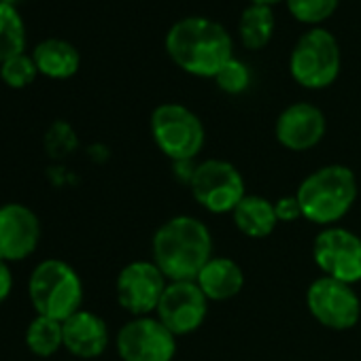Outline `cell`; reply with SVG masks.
<instances>
[{
    "mask_svg": "<svg viewBox=\"0 0 361 361\" xmlns=\"http://www.w3.org/2000/svg\"><path fill=\"white\" fill-rule=\"evenodd\" d=\"M151 255L168 281H196L213 257L211 230L192 215L170 217L155 230Z\"/></svg>",
    "mask_w": 361,
    "mask_h": 361,
    "instance_id": "obj_1",
    "label": "cell"
},
{
    "mask_svg": "<svg viewBox=\"0 0 361 361\" xmlns=\"http://www.w3.org/2000/svg\"><path fill=\"white\" fill-rule=\"evenodd\" d=\"M166 54L180 71L211 79L234 58L228 30L207 18L176 22L166 35Z\"/></svg>",
    "mask_w": 361,
    "mask_h": 361,
    "instance_id": "obj_2",
    "label": "cell"
},
{
    "mask_svg": "<svg viewBox=\"0 0 361 361\" xmlns=\"http://www.w3.org/2000/svg\"><path fill=\"white\" fill-rule=\"evenodd\" d=\"M304 219L329 228L344 219L357 200V178L348 166L329 164L310 172L295 192Z\"/></svg>",
    "mask_w": 361,
    "mask_h": 361,
    "instance_id": "obj_3",
    "label": "cell"
},
{
    "mask_svg": "<svg viewBox=\"0 0 361 361\" xmlns=\"http://www.w3.org/2000/svg\"><path fill=\"white\" fill-rule=\"evenodd\" d=\"M28 298L37 314L64 323L81 310L83 281L71 264L49 257L35 266L28 279Z\"/></svg>",
    "mask_w": 361,
    "mask_h": 361,
    "instance_id": "obj_4",
    "label": "cell"
},
{
    "mask_svg": "<svg viewBox=\"0 0 361 361\" xmlns=\"http://www.w3.org/2000/svg\"><path fill=\"white\" fill-rule=\"evenodd\" d=\"M151 136L157 149L172 159L192 161L200 155L207 134L200 117L183 104L166 102L151 113Z\"/></svg>",
    "mask_w": 361,
    "mask_h": 361,
    "instance_id": "obj_5",
    "label": "cell"
},
{
    "mask_svg": "<svg viewBox=\"0 0 361 361\" xmlns=\"http://www.w3.org/2000/svg\"><path fill=\"white\" fill-rule=\"evenodd\" d=\"M289 71L295 83L306 90L329 87L340 73V47L336 37L323 28L304 32L291 51Z\"/></svg>",
    "mask_w": 361,
    "mask_h": 361,
    "instance_id": "obj_6",
    "label": "cell"
},
{
    "mask_svg": "<svg viewBox=\"0 0 361 361\" xmlns=\"http://www.w3.org/2000/svg\"><path fill=\"white\" fill-rule=\"evenodd\" d=\"M190 190L194 200L213 215L234 213L245 194L240 170L226 159H207L194 168Z\"/></svg>",
    "mask_w": 361,
    "mask_h": 361,
    "instance_id": "obj_7",
    "label": "cell"
},
{
    "mask_svg": "<svg viewBox=\"0 0 361 361\" xmlns=\"http://www.w3.org/2000/svg\"><path fill=\"white\" fill-rule=\"evenodd\" d=\"M306 306L317 323L334 331L353 329L361 317V300L353 285L319 276L306 289Z\"/></svg>",
    "mask_w": 361,
    "mask_h": 361,
    "instance_id": "obj_8",
    "label": "cell"
},
{
    "mask_svg": "<svg viewBox=\"0 0 361 361\" xmlns=\"http://www.w3.org/2000/svg\"><path fill=\"white\" fill-rule=\"evenodd\" d=\"M115 348L121 361H172L176 336L157 317H134L117 331Z\"/></svg>",
    "mask_w": 361,
    "mask_h": 361,
    "instance_id": "obj_9",
    "label": "cell"
},
{
    "mask_svg": "<svg viewBox=\"0 0 361 361\" xmlns=\"http://www.w3.org/2000/svg\"><path fill=\"white\" fill-rule=\"evenodd\" d=\"M312 257L323 276L348 285L361 281V238L350 230L323 228L312 243Z\"/></svg>",
    "mask_w": 361,
    "mask_h": 361,
    "instance_id": "obj_10",
    "label": "cell"
},
{
    "mask_svg": "<svg viewBox=\"0 0 361 361\" xmlns=\"http://www.w3.org/2000/svg\"><path fill=\"white\" fill-rule=\"evenodd\" d=\"M164 272L151 262L138 259L121 268L115 281V295L123 310L134 317H149L157 310V304L168 287Z\"/></svg>",
    "mask_w": 361,
    "mask_h": 361,
    "instance_id": "obj_11",
    "label": "cell"
},
{
    "mask_svg": "<svg viewBox=\"0 0 361 361\" xmlns=\"http://www.w3.org/2000/svg\"><path fill=\"white\" fill-rule=\"evenodd\" d=\"M209 314V300L196 281H170L155 317L174 336H188L200 329Z\"/></svg>",
    "mask_w": 361,
    "mask_h": 361,
    "instance_id": "obj_12",
    "label": "cell"
},
{
    "mask_svg": "<svg viewBox=\"0 0 361 361\" xmlns=\"http://www.w3.org/2000/svg\"><path fill=\"white\" fill-rule=\"evenodd\" d=\"M41 219L39 215L20 202L0 207V259L18 264L30 257L41 243Z\"/></svg>",
    "mask_w": 361,
    "mask_h": 361,
    "instance_id": "obj_13",
    "label": "cell"
},
{
    "mask_svg": "<svg viewBox=\"0 0 361 361\" xmlns=\"http://www.w3.org/2000/svg\"><path fill=\"white\" fill-rule=\"evenodd\" d=\"M327 130L325 115L319 106L310 102L289 104L274 123V136L281 147L289 151H308L317 147Z\"/></svg>",
    "mask_w": 361,
    "mask_h": 361,
    "instance_id": "obj_14",
    "label": "cell"
},
{
    "mask_svg": "<svg viewBox=\"0 0 361 361\" xmlns=\"http://www.w3.org/2000/svg\"><path fill=\"white\" fill-rule=\"evenodd\" d=\"M62 334H64V348L79 359L100 357L111 342L106 321L100 314L83 308L62 323Z\"/></svg>",
    "mask_w": 361,
    "mask_h": 361,
    "instance_id": "obj_15",
    "label": "cell"
},
{
    "mask_svg": "<svg viewBox=\"0 0 361 361\" xmlns=\"http://www.w3.org/2000/svg\"><path fill=\"white\" fill-rule=\"evenodd\" d=\"M196 285L209 302H226L243 291L245 272L232 257H211V262L196 276Z\"/></svg>",
    "mask_w": 361,
    "mask_h": 361,
    "instance_id": "obj_16",
    "label": "cell"
},
{
    "mask_svg": "<svg viewBox=\"0 0 361 361\" xmlns=\"http://www.w3.org/2000/svg\"><path fill=\"white\" fill-rule=\"evenodd\" d=\"M32 60L39 68V75H45L56 81L75 77L81 66V56L77 47L64 39L41 41L32 51Z\"/></svg>",
    "mask_w": 361,
    "mask_h": 361,
    "instance_id": "obj_17",
    "label": "cell"
},
{
    "mask_svg": "<svg viewBox=\"0 0 361 361\" xmlns=\"http://www.w3.org/2000/svg\"><path fill=\"white\" fill-rule=\"evenodd\" d=\"M232 217L236 230L249 238H268L279 226L274 202L264 196H245Z\"/></svg>",
    "mask_w": 361,
    "mask_h": 361,
    "instance_id": "obj_18",
    "label": "cell"
},
{
    "mask_svg": "<svg viewBox=\"0 0 361 361\" xmlns=\"http://www.w3.org/2000/svg\"><path fill=\"white\" fill-rule=\"evenodd\" d=\"M240 41L247 49H262L270 43L274 32V13L270 7L251 5L243 11L238 22Z\"/></svg>",
    "mask_w": 361,
    "mask_h": 361,
    "instance_id": "obj_19",
    "label": "cell"
},
{
    "mask_svg": "<svg viewBox=\"0 0 361 361\" xmlns=\"http://www.w3.org/2000/svg\"><path fill=\"white\" fill-rule=\"evenodd\" d=\"M26 346L37 357H51L64 346L62 321L37 314L26 327Z\"/></svg>",
    "mask_w": 361,
    "mask_h": 361,
    "instance_id": "obj_20",
    "label": "cell"
},
{
    "mask_svg": "<svg viewBox=\"0 0 361 361\" xmlns=\"http://www.w3.org/2000/svg\"><path fill=\"white\" fill-rule=\"evenodd\" d=\"M26 49V26L16 7L0 3V64Z\"/></svg>",
    "mask_w": 361,
    "mask_h": 361,
    "instance_id": "obj_21",
    "label": "cell"
},
{
    "mask_svg": "<svg viewBox=\"0 0 361 361\" xmlns=\"http://www.w3.org/2000/svg\"><path fill=\"white\" fill-rule=\"evenodd\" d=\"M37 75H39V68H37L32 56H28L26 51L0 64V79H3V83L11 90H24V87L32 85Z\"/></svg>",
    "mask_w": 361,
    "mask_h": 361,
    "instance_id": "obj_22",
    "label": "cell"
},
{
    "mask_svg": "<svg viewBox=\"0 0 361 361\" xmlns=\"http://www.w3.org/2000/svg\"><path fill=\"white\" fill-rule=\"evenodd\" d=\"M340 0H287L289 13L302 24H321L334 16Z\"/></svg>",
    "mask_w": 361,
    "mask_h": 361,
    "instance_id": "obj_23",
    "label": "cell"
},
{
    "mask_svg": "<svg viewBox=\"0 0 361 361\" xmlns=\"http://www.w3.org/2000/svg\"><path fill=\"white\" fill-rule=\"evenodd\" d=\"M215 83H217V87H219L221 92L236 96V94H243V92L249 87V83H251V73H249L247 64H243L240 60L232 58V60L217 73Z\"/></svg>",
    "mask_w": 361,
    "mask_h": 361,
    "instance_id": "obj_24",
    "label": "cell"
},
{
    "mask_svg": "<svg viewBox=\"0 0 361 361\" xmlns=\"http://www.w3.org/2000/svg\"><path fill=\"white\" fill-rule=\"evenodd\" d=\"M75 145H77V138H75V132H73V128L68 123L58 121V123L51 126V130L47 134V147H49L51 153L64 155V153L73 151Z\"/></svg>",
    "mask_w": 361,
    "mask_h": 361,
    "instance_id": "obj_25",
    "label": "cell"
},
{
    "mask_svg": "<svg viewBox=\"0 0 361 361\" xmlns=\"http://www.w3.org/2000/svg\"><path fill=\"white\" fill-rule=\"evenodd\" d=\"M274 213H276V219L279 224H291V221H298V219H304L302 215V209H300V202L295 196H283L274 202Z\"/></svg>",
    "mask_w": 361,
    "mask_h": 361,
    "instance_id": "obj_26",
    "label": "cell"
},
{
    "mask_svg": "<svg viewBox=\"0 0 361 361\" xmlns=\"http://www.w3.org/2000/svg\"><path fill=\"white\" fill-rule=\"evenodd\" d=\"M13 291V272H11V264L0 259V306H3L9 295Z\"/></svg>",
    "mask_w": 361,
    "mask_h": 361,
    "instance_id": "obj_27",
    "label": "cell"
},
{
    "mask_svg": "<svg viewBox=\"0 0 361 361\" xmlns=\"http://www.w3.org/2000/svg\"><path fill=\"white\" fill-rule=\"evenodd\" d=\"M276 3H281V0H251V5H264V7H272Z\"/></svg>",
    "mask_w": 361,
    "mask_h": 361,
    "instance_id": "obj_28",
    "label": "cell"
},
{
    "mask_svg": "<svg viewBox=\"0 0 361 361\" xmlns=\"http://www.w3.org/2000/svg\"><path fill=\"white\" fill-rule=\"evenodd\" d=\"M0 3H5V5H11V7H16L18 3H22V0H0Z\"/></svg>",
    "mask_w": 361,
    "mask_h": 361,
    "instance_id": "obj_29",
    "label": "cell"
}]
</instances>
